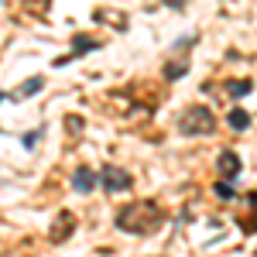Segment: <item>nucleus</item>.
<instances>
[{"instance_id":"nucleus-3","label":"nucleus","mask_w":257,"mask_h":257,"mask_svg":"<svg viewBox=\"0 0 257 257\" xmlns=\"http://www.w3.org/2000/svg\"><path fill=\"white\" fill-rule=\"evenodd\" d=\"M99 182H103V189H106L110 196L127 192V189L134 185V178L127 175V168H117V165H103V168H99Z\"/></svg>"},{"instance_id":"nucleus-7","label":"nucleus","mask_w":257,"mask_h":257,"mask_svg":"<svg viewBox=\"0 0 257 257\" xmlns=\"http://www.w3.org/2000/svg\"><path fill=\"white\" fill-rule=\"evenodd\" d=\"M41 86H45V79H41V76H31V79H24L18 86V89H14V93H7V96L11 99H28V96H38L41 93Z\"/></svg>"},{"instance_id":"nucleus-5","label":"nucleus","mask_w":257,"mask_h":257,"mask_svg":"<svg viewBox=\"0 0 257 257\" xmlns=\"http://www.w3.org/2000/svg\"><path fill=\"white\" fill-rule=\"evenodd\" d=\"M96 182H99V175L93 172V168H76V172H72V189L82 192V196H86V192H93V189H96Z\"/></svg>"},{"instance_id":"nucleus-12","label":"nucleus","mask_w":257,"mask_h":257,"mask_svg":"<svg viewBox=\"0 0 257 257\" xmlns=\"http://www.w3.org/2000/svg\"><path fill=\"white\" fill-rule=\"evenodd\" d=\"M185 72H189V59H178V62H168L165 65V79H178Z\"/></svg>"},{"instance_id":"nucleus-4","label":"nucleus","mask_w":257,"mask_h":257,"mask_svg":"<svg viewBox=\"0 0 257 257\" xmlns=\"http://www.w3.org/2000/svg\"><path fill=\"white\" fill-rule=\"evenodd\" d=\"M240 168H243V161H240L237 151H219V158H216V175H219V182H233V178L240 175Z\"/></svg>"},{"instance_id":"nucleus-14","label":"nucleus","mask_w":257,"mask_h":257,"mask_svg":"<svg viewBox=\"0 0 257 257\" xmlns=\"http://www.w3.org/2000/svg\"><path fill=\"white\" fill-rule=\"evenodd\" d=\"M41 134H45V127H38V131H31V134H24V138H21V144H24V151H31V148L38 144V138H41Z\"/></svg>"},{"instance_id":"nucleus-8","label":"nucleus","mask_w":257,"mask_h":257,"mask_svg":"<svg viewBox=\"0 0 257 257\" xmlns=\"http://www.w3.org/2000/svg\"><path fill=\"white\" fill-rule=\"evenodd\" d=\"M72 230H76V219L69 216V213H59V219H55V226H52V233H48V237L59 243V240H65Z\"/></svg>"},{"instance_id":"nucleus-13","label":"nucleus","mask_w":257,"mask_h":257,"mask_svg":"<svg viewBox=\"0 0 257 257\" xmlns=\"http://www.w3.org/2000/svg\"><path fill=\"white\" fill-rule=\"evenodd\" d=\"M213 196L223 199V202H230V199H233V185H230V182H216V185H213Z\"/></svg>"},{"instance_id":"nucleus-11","label":"nucleus","mask_w":257,"mask_h":257,"mask_svg":"<svg viewBox=\"0 0 257 257\" xmlns=\"http://www.w3.org/2000/svg\"><path fill=\"white\" fill-rule=\"evenodd\" d=\"M250 89H254V82H250V79H233V82H226V93H230V96H233V99L247 96Z\"/></svg>"},{"instance_id":"nucleus-6","label":"nucleus","mask_w":257,"mask_h":257,"mask_svg":"<svg viewBox=\"0 0 257 257\" xmlns=\"http://www.w3.org/2000/svg\"><path fill=\"white\" fill-rule=\"evenodd\" d=\"M243 206H247V216L240 219V230L243 233H257V192H247Z\"/></svg>"},{"instance_id":"nucleus-1","label":"nucleus","mask_w":257,"mask_h":257,"mask_svg":"<svg viewBox=\"0 0 257 257\" xmlns=\"http://www.w3.org/2000/svg\"><path fill=\"white\" fill-rule=\"evenodd\" d=\"M161 223H165V209H161L155 199H138V202H131V206H123L117 213V226L123 233H155Z\"/></svg>"},{"instance_id":"nucleus-2","label":"nucleus","mask_w":257,"mask_h":257,"mask_svg":"<svg viewBox=\"0 0 257 257\" xmlns=\"http://www.w3.org/2000/svg\"><path fill=\"white\" fill-rule=\"evenodd\" d=\"M178 131H182V138L213 134V131H216V117L209 113V106H189V110L178 117Z\"/></svg>"},{"instance_id":"nucleus-9","label":"nucleus","mask_w":257,"mask_h":257,"mask_svg":"<svg viewBox=\"0 0 257 257\" xmlns=\"http://www.w3.org/2000/svg\"><path fill=\"white\" fill-rule=\"evenodd\" d=\"M93 48H99V41H96V38H86V35H79V38L72 41V55L59 59V65H65V62H72V59H79L82 52H93Z\"/></svg>"},{"instance_id":"nucleus-15","label":"nucleus","mask_w":257,"mask_h":257,"mask_svg":"<svg viewBox=\"0 0 257 257\" xmlns=\"http://www.w3.org/2000/svg\"><path fill=\"white\" fill-rule=\"evenodd\" d=\"M65 127H69V131H82V120L79 117H69V120H65Z\"/></svg>"},{"instance_id":"nucleus-10","label":"nucleus","mask_w":257,"mask_h":257,"mask_svg":"<svg viewBox=\"0 0 257 257\" xmlns=\"http://www.w3.org/2000/svg\"><path fill=\"white\" fill-rule=\"evenodd\" d=\"M226 123H230L233 131H247V127H250V113H247L243 106H233L230 117H226Z\"/></svg>"}]
</instances>
